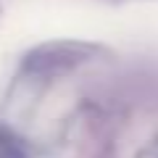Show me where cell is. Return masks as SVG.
Wrapping results in <instances>:
<instances>
[{"instance_id":"cell-1","label":"cell","mask_w":158,"mask_h":158,"mask_svg":"<svg viewBox=\"0 0 158 158\" xmlns=\"http://www.w3.org/2000/svg\"><path fill=\"white\" fill-rule=\"evenodd\" d=\"M0 158H29L27 150L21 148V142L3 127H0Z\"/></svg>"}]
</instances>
